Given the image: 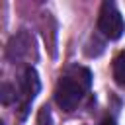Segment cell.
Returning <instances> with one entry per match:
<instances>
[{"mask_svg": "<svg viewBox=\"0 0 125 125\" xmlns=\"http://www.w3.org/2000/svg\"><path fill=\"white\" fill-rule=\"evenodd\" d=\"M90 84H92V74L88 68H84V66L70 68L64 76H61V80L57 82V88H55V100H57L59 107L62 111H72L84 98Z\"/></svg>", "mask_w": 125, "mask_h": 125, "instance_id": "6da1fadb", "label": "cell"}, {"mask_svg": "<svg viewBox=\"0 0 125 125\" xmlns=\"http://www.w3.org/2000/svg\"><path fill=\"white\" fill-rule=\"evenodd\" d=\"M98 29L105 39H119L125 31V21L113 2H104L98 16Z\"/></svg>", "mask_w": 125, "mask_h": 125, "instance_id": "7a4b0ae2", "label": "cell"}, {"mask_svg": "<svg viewBox=\"0 0 125 125\" xmlns=\"http://www.w3.org/2000/svg\"><path fill=\"white\" fill-rule=\"evenodd\" d=\"M39 92V76L35 72V68L27 66L21 74V80H20V104H21V117H25L27 113V107L31 105V102L35 100Z\"/></svg>", "mask_w": 125, "mask_h": 125, "instance_id": "3957f363", "label": "cell"}, {"mask_svg": "<svg viewBox=\"0 0 125 125\" xmlns=\"http://www.w3.org/2000/svg\"><path fill=\"white\" fill-rule=\"evenodd\" d=\"M113 78L119 86H125V51L113 59Z\"/></svg>", "mask_w": 125, "mask_h": 125, "instance_id": "277c9868", "label": "cell"}, {"mask_svg": "<svg viewBox=\"0 0 125 125\" xmlns=\"http://www.w3.org/2000/svg\"><path fill=\"white\" fill-rule=\"evenodd\" d=\"M51 123V115H49V107L43 105L39 109V119H37V125H49Z\"/></svg>", "mask_w": 125, "mask_h": 125, "instance_id": "5b68a950", "label": "cell"}, {"mask_svg": "<svg viewBox=\"0 0 125 125\" xmlns=\"http://www.w3.org/2000/svg\"><path fill=\"white\" fill-rule=\"evenodd\" d=\"M10 102H12V86L2 84V104H10Z\"/></svg>", "mask_w": 125, "mask_h": 125, "instance_id": "8992f818", "label": "cell"}, {"mask_svg": "<svg viewBox=\"0 0 125 125\" xmlns=\"http://www.w3.org/2000/svg\"><path fill=\"white\" fill-rule=\"evenodd\" d=\"M100 125H117V123H115L113 119H104V121H102Z\"/></svg>", "mask_w": 125, "mask_h": 125, "instance_id": "52a82bcc", "label": "cell"}]
</instances>
